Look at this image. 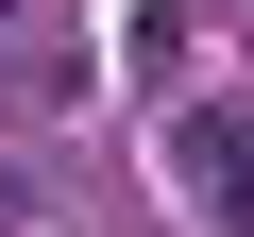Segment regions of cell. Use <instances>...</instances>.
Wrapping results in <instances>:
<instances>
[{"label":"cell","mask_w":254,"mask_h":237,"mask_svg":"<svg viewBox=\"0 0 254 237\" xmlns=\"http://www.w3.org/2000/svg\"><path fill=\"white\" fill-rule=\"evenodd\" d=\"M237 237H254V170H237Z\"/></svg>","instance_id":"cell-1"},{"label":"cell","mask_w":254,"mask_h":237,"mask_svg":"<svg viewBox=\"0 0 254 237\" xmlns=\"http://www.w3.org/2000/svg\"><path fill=\"white\" fill-rule=\"evenodd\" d=\"M0 17H17V0H0Z\"/></svg>","instance_id":"cell-2"}]
</instances>
